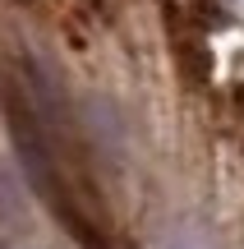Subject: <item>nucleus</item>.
<instances>
[{
  "mask_svg": "<svg viewBox=\"0 0 244 249\" xmlns=\"http://www.w3.org/2000/svg\"><path fill=\"white\" fill-rule=\"evenodd\" d=\"M171 249H203V240H194L189 231H180V235H175V240H171Z\"/></svg>",
  "mask_w": 244,
  "mask_h": 249,
  "instance_id": "nucleus-1",
  "label": "nucleus"
}]
</instances>
